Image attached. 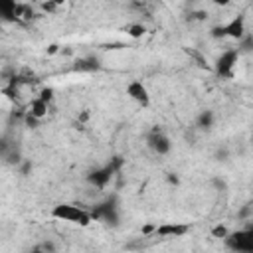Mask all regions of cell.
Returning a JSON list of instances; mask_svg holds the SVG:
<instances>
[{
  "instance_id": "5bb4252c",
  "label": "cell",
  "mask_w": 253,
  "mask_h": 253,
  "mask_svg": "<svg viewBox=\"0 0 253 253\" xmlns=\"http://www.w3.org/2000/svg\"><path fill=\"white\" fill-rule=\"evenodd\" d=\"M196 125L200 126V128H211L213 126V113L211 111H202L200 115H198V119H196Z\"/></svg>"
},
{
  "instance_id": "ffe728a7",
  "label": "cell",
  "mask_w": 253,
  "mask_h": 253,
  "mask_svg": "<svg viewBox=\"0 0 253 253\" xmlns=\"http://www.w3.org/2000/svg\"><path fill=\"white\" fill-rule=\"evenodd\" d=\"M47 2H51V4H55V6H59V4H63V2H67V0H47Z\"/></svg>"
},
{
  "instance_id": "6da1fadb",
  "label": "cell",
  "mask_w": 253,
  "mask_h": 253,
  "mask_svg": "<svg viewBox=\"0 0 253 253\" xmlns=\"http://www.w3.org/2000/svg\"><path fill=\"white\" fill-rule=\"evenodd\" d=\"M51 215L55 219H59V221L75 223V225H81V227H87L93 221L91 211L81 208V206H75V204H57L51 210Z\"/></svg>"
},
{
  "instance_id": "e0dca14e",
  "label": "cell",
  "mask_w": 253,
  "mask_h": 253,
  "mask_svg": "<svg viewBox=\"0 0 253 253\" xmlns=\"http://www.w3.org/2000/svg\"><path fill=\"white\" fill-rule=\"evenodd\" d=\"M38 97H42L43 101H51V99H53V89L45 87V89H42V91H40V95H38Z\"/></svg>"
},
{
  "instance_id": "ac0fdd59",
  "label": "cell",
  "mask_w": 253,
  "mask_h": 253,
  "mask_svg": "<svg viewBox=\"0 0 253 253\" xmlns=\"http://www.w3.org/2000/svg\"><path fill=\"white\" fill-rule=\"evenodd\" d=\"M213 4H217V6H227V4H231L233 0H211Z\"/></svg>"
},
{
  "instance_id": "5b68a950",
  "label": "cell",
  "mask_w": 253,
  "mask_h": 253,
  "mask_svg": "<svg viewBox=\"0 0 253 253\" xmlns=\"http://www.w3.org/2000/svg\"><path fill=\"white\" fill-rule=\"evenodd\" d=\"M119 166H121V160H113V162H109V164H105L101 168H95V170H91L87 174V182L91 186L103 190V188L109 186V182L113 180V176H115V172H117Z\"/></svg>"
},
{
  "instance_id": "2e32d148",
  "label": "cell",
  "mask_w": 253,
  "mask_h": 253,
  "mask_svg": "<svg viewBox=\"0 0 253 253\" xmlns=\"http://www.w3.org/2000/svg\"><path fill=\"white\" fill-rule=\"evenodd\" d=\"M227 231H229V229H227L225 225H221V223H217V225H215V227L211 229V235H213V237H217V239H223V237L227 235Z\"/></svg>"
},
{
  "instance_id": "52a82bcc",
  "label": "cell",
  "mask_w": 253,
  "mask_h": 253,
  "mask_svg": "<svg viewBox=\"0 0 253 253\" xmlns=\"http://www.w3.org/2000/svg\"><path fill=\"white\" fill-rule=\"evenodd\" d=\"M126 95H128V99L130 101H134L138 107H142V109H146V107H150V93H148V89H146V85L142 83V81H130L128 85H126Z\"/></svg>"
},
{
  "instance_id": "44dd1931",
  "label": "cell",
  "mask_w": 253,
  "mask_h": 253,
  "mask_svg": "<svg viewBox=\"0 0 253 253\" xmlns=\"http://www.w3.org/2000/svg\"><path fill=\"white\" fill-rule=\"evenodd\" d=\"M0 26H2V20H0Z\"/></svg>"
},
{
  "instance_id": "8992f818",
  "label": "cell",
  "mask_w": 253,
  "mask_h": 253,
  "mask_svg": "<svg viewBox=\"0 0 253 253\" xmlns=\"http://www.w3.org/2000/svg\"><path fill=\"white\" fill-rule=\"evenodd\" d=\"M146 146L154 152V154H158V156H164V154H168L170 152V148H172V142H170V136L162 130V128H158V126H154L148 134H146Z\"/></svg>"
},
{
  "instance_id": "ba28073f",
  "label": "cell",
  "mask_w": 253,
  "mask_h": 253,
  "mask_svg": "<svg viewBox=\"0 0 253 253\" xmlns=\"http://www.w3.org/2000/svg\"><path fill=\"white\" fill-rule=\"evenodd\" d=\"M91 217L93 221H107V223H115L119 219V213H117V206L115 202H103V204H97L93 210H91Z\"/></svg>"
},
{
  "instance_id": "4fadbf2b",
  "label": "cell",
  "mask_w": 253,
  "mask_h": 253,
  "mask_svg": "<svg viewBox=\"0 0 253 253\" xmlns=\"http://www.w3.org/2000/svg\"><path fill=\"white\" fill-rule=\"evenodd\" d=\"M75 71H97L99 69V61L95 57H79L73 65Z\"/></svg>"
},
{
  "instance_id": "30bf717a",
  "label": "cell",
  "mask_w": 253,
  "mask_h": 253,
  "mask_svg": "<svg viewBox=\"0 0 253 253\" xmlns=\"http://www.w3.org/2000/svg\"><path fill=\"white\" fill-rule=\"evenodd\" d=\"M0 158L6 160L8 164H18L20 162V148L16 144V140L2 136L0 138Z\"/></svg>"
},
{
  "instance_id": "277c9868",
  "label": "cell",
  "mask_w": 253,
  "mask_h": 253,
  "mask_svg": "<svg viewBox=\"0 0 253 253\" xmlns=\"http://www.w3.org/2000/svg\"><path fill=\"white\" fill-rule=\"evenodd\" d=\"M237 61H239V49L237 47L221 51V55L215 59V75L221 79H231Z\"/></svg>"
},
{
  "instance_id": "3957f363",
  "label": "cell",
  "mask_w": 253,
  "mask_h": 253,
  "mask_svg": "<svg viewBox=\"0 0 253 253\" xmlns=\"http://www.w3.org/2000/svg\"><path fill=\"white\" fill-rule=\"evenodd\" d=\"M247 32H245V20H243V16H235V18H231L229 22H225V24H221V26H215L213 30H211V36L213 38H231V40H241L243 36H245Z\"/></svg>"
},
{
  "instance_id": "7a4b0ae2",
  "label": "cell",
  "mask_w": 253,
  "mask_h": 253,
  "mask_svg": "<svg viewBox=\"0 0 253 253\" xmlns=\"http://www.w3.org/2000/svg\"><path fill=\"white\" fill-rule=\"evenodd\" d=\"M223 243L227 249L237 251V253H253V227L251 223L243 229L237 231H227L223 237Z\"/></svg>"
},
{
  "instance_id": "7c38bea8",
  "label": "cell",
  "mask_w": 253,
  "mask_h": 253,
  "mask_svg": "<svg viewBox=\"0 0 253 253\" xmlns=\"http://www.w3.org/2000/svg\"><path fill=\"white\" fill-rule=\"evenodd\" d=\"M47 113H49V101H43L42 97H34L30 107H28V115L42 121L43 117H47Z\"/></svg>"
},
{
  "instance_id": "8fae6325",
  "label": "cell",
  "mask_w": 253,
  "mask_h": 253,
  "mask_svg": "<svg viewBox=\"0 0 253 253\" xmlns=\"http://www.w3.org/2000/svg\"><path fill=\"white\" fill-rule=\"evenodd\" d=\"M20 8L18 0H0V20L2 24H12L20 20Z\"/></svg>"
},
{
  "instance_id": "9a60e30c",
  "label": "cell",
  "mask_w": 253,
  "mask_h": 253,
  "mask_svg": "<svg viewBox=\"0 0 253 253\" xmlns=\"http://www.w3.org/2000/svg\"><path fill=\"white\" fill-rule=\"evenodd\" d=\"M144 32H146V28H144L142 24H130V26L126 28V34H128L130 38H142Z\"/></svg>"
},
{
  "instance_id": "9c48e42d",
  "label": "cell",
  "mask_w": 253,
  "mask_h": 253,
  "mask_svg": "<svg viewBox=\"0 0 253 253\" xmlns=\"http://www.w3.org/2000/svg\"><path fill=\"white\" fill-rule=\"evenodd\" d=\"M190 229H192V225H188V223H176V221H170V223L156 225L152 233H154L156 237L170 239V237H184Z\"/></svg>"
},
{
  "instance_id": "d6986e66",
  "label": "cell",
  "mask_w": 253,
  "mask_h": 253,
  "mask_svg": "<svg viewBox=\"0 0 253 253\" xmlns=\"http://www.w3.org/2000/svg\"><path fill=\"white\" fill-rule=\"evenodd\" d=\"M38 249H45V251H53V249H55V247H53V245H51V243H43V245H40V247H38Z\"/></svg>"
}]
</instances>
